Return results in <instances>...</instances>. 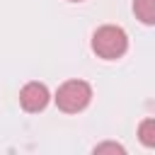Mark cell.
Here are the masks:
<instances>
[{
  "label": "cell",
  "instance_id": "cell-1",
  "mask_svg": "<svg viewBox=\"0 0 155 155\" xmlns=\"http://www.w3.org/2000/svg\"><path fill=\"white\" fill-rule=\"evenodd\" d=\"M92 48L99 58L104 61H114V58H121L128 48V39H126V31L121 27H99L92 36Z\"/></svg>",
  "mask_w": 155,
  "mask_h": 155
},
{
  "label": "cell",
  "instance_id": "cell-2",
  "mask_svg": "<svg viewBox=\"0 0 155 155\" xmlns=\"http://www.w3.org/2000/svg\"><path fill=\"white\" fill-rule=\"evenodd\" d=\"M92 99V87L85 82V80H68L58 87L56 92V104L61 111L65 114H75V111H82Z\"/></svg>",
  "mask_w": 155,
  "mask_h": 155
},
{
  "label": "cell",
  "instance_id": "cell-3",
  "mask_svg": "<svg viewBox=\"0 0 155 155\" xmlns=\"http://www.w3.org/2000/svg\"><path fill=\"white\" fill-rule=\"evenodd\" d=\"M19 104L24 111H41L48 104V90L41 82H27L19 92Z\"/></svg>",
  "mask_w": 155,
  "mask_h": 155
},
{
  "label": "cell",
  "instance_id": "cell-4",
  "mask_svg": "<svg viewBox=\"0 0 155 155\" xmlns=\"http://www.w3.org/2000/svg\"><path fill=\"white\" fill-rule=\"evenodd\" d=\"M133 12L143 24H155V0H136Z\"/></svg>",
  "mask_w": 155,
  "mask_h": 155
},
{
  "label": "cell",
  "instance_id": "cell-5",
  "mask_svg": "<svg viewBox=\"0 0 155 155\" xmlns=\"http://www.w3.org/2000/svg\"><path fill=\"white\" fill-rule=\"evenodd\" d=\"M138 136H140L143 145L153 148V145H155V119H145V121L140 124V128H138Z\"/></svg>",
  "mask_w": 155,
  "mask_h": 155
},
{
  "label": "cell",
  "instance_id": "cell-6",
  "mask_svg": "<svg viewBox=\"0 0 155 155\" xmlns=\"http://www.w3.org/2000/svg\"><path fill=\"white\" fill-rule=\"evenodd\" d=\"M104 150H111V153H124V148H121V145H116V143H104V145H97V148H94V153H104Z\"/></svg>",
  "mask_w": 155,
  "mask_h": 155
},
{
  "label": "cell",
  "instance_id": "cell-7",
  "mask_svg": "<svg viewBox=\"0 0 155 155\" xmlns=\"http://www.w3.org/2000/svg\"><path fill=\"white\" fill-rule=\"evenodd\" d=\"M70 2H80V0H70Z\"/></svg>",
  "mask_w": 155,
  "mask_h": 155
}]
</instances>
